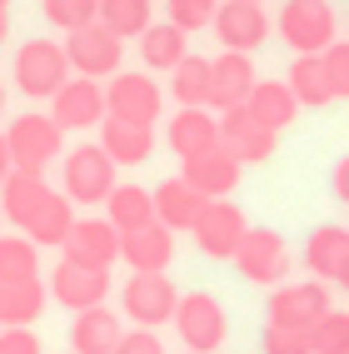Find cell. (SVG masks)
Returning <instances> with one entry per match:
<instances>
[{
	"mask_svg": "<svg viewBox=\"0 0 349 354\" xmlns=\"http://www.w3.org/2000/svg\"><path fill=\"white\" fill-rule=\"evenodd\" d=\"M274 30L294 55H324L339 40V20L330 0H285L274 15Z\"/></svg>",
	"mask_w": 349,
	"mask_h": 354,
	"instance_id": "cell-1",
	"label": "cell"
},
{
	"mask_svg": "<svg viewBox=\"0 0 349 354\" xmlns=\"http://www.w3.org/2000/svg\"><path fill=\"white\" fill-rule=\"evenodd\" d=\"M115 170L120 165L110 160V150L100 145H75L65 155V170H60V185H65V195L75 200V205H105L110 200V190L120 180H115Z\"/></svg>",
	"mask_w": 349,
	"mask_h": 354,
	"instance_id": "cell-2",
	"label": "cell"
},
{
	"mask_svg": "<svg viewBox=\"0 0 349 354\" xmlns=\"http://www.w3.org/2000/svg\"><path fill=\"white\" fill-rule=\"evenodd\" d=\"M180 329V344L190 349V354H215L229 335V319H225V304L215 295H205V290H190V295H180L175 304V319Z\"/></svg>",
	"mask_w": 349,
	"mask_h": 354,
	"instance_id": "cell-3",
	"label": "cell"
},
{
	"mask_svg": "<svg viewBox=\"0 0 349 354\" xmlns=\"http://www.w3.org/2000/svg\"><path fill=\"white\" fill-rule=\"evenodd\" d=\"M70 80V55L60 40H26L15 50V85L30 100H50L55 90Z\"/></svg>",
	"mask_w": 349,
	"mask_h": 354,
	"instance_id": "cell-4",
	"label": "cell"
},
{
	"mask_svg": "<svg viewBox=\"0 0 349 354\" xmlns=\"http://www.w3.org/2000/svg\"><path fill=\"white\" fill-rule=\"evenodd\" d=\"M6 140H10V160L15 170H40L50 165L55 155H65V130L55 115H15V120L6 125Z\"/></svg>",
	"mask_w": 349,
	"mask_h": 354,
	"instance_id": "cell-5",
	"label": "cell"
},
{
	"mask_svg": "<svg viewBox=\"0 0 349 354\" xmlns=\"http://www.w3.org/2000/svg\"><path fill=\"white\" fill-rule=\"evenodd\" d=\"M120 304H125V315H130L135 324L160 329V324L175 319L180 290H175V279H170L165 270H130L125 290H120Z\"/></svg>",
	"mask_w": 349,
	"mask_h": 354,
	"instance_id": "cell-6",
	"label": "cell"
},
{
	"mask_svg": "<svg viewBox=\"0 0 349 354\" xmlns=\"http://www.w3.org/2000/svg\"><path fill=\"white\" fill-rule=\"evenodd\" d=\"M65 55H70V70H75V75L105 80V75H115V70H120L125 40L115 35L110 26H100V20H90V26H80V30L65 35Z\"/></svg>",
	"mask_w": 349,
	"mask_h": 354,
	"instance_id": "cell-7",
	"label": "cell"
},
{
	"mask_svg": "<svg viewBox=\"0 0 349 354\" xmlns=\"http://www.w3.org/2000/svg\"><path fill=\"white\" fill-rule=\"evenodd\" d=\"M235 270L249 279V285H285V274H290V245H285V234L265 230V225H249L240 250H235Z\"/></svg>",
	"mask_w": 349,
	"mask_h": 354,
	"instance_id": "cell-8",
	"label": "cell"
},
{
	"mask_svg": "<svg viewBox=\"0 0 349 354\" xmlns=\"http://www.w3.org/2000/svg\"><path fill=\"white\" fill-rule=\"evenodd\" d=\"M330 279H294V285H274L270 295V324H290V329H314L330 315Z\"/></svg>",
	"mask_w": 349,
	"mask_h": 354,
	"instance_id": "cell-9",
	"label": "cell"
},
{
	"mask_svg": "<svg viewBox=\"0 0 349 354\" xmlns=\"http://www.w3.org/2000/svg\"><path fill=\"white\" fill-rule=\"evenodd\" d=\"M105 110L115 120H135V125H155L165 110V90L155 85V75H135V70H115L105 85Z\"/></svg>",
	"mask_w": 349,
	"mask_h": 354,
	"instance_id": "cell-10",
	"label": "cell"
},
{
	"mask_svg": "<svg viewBox=\"0 0 349 354\" xmlns=\"http://www.w3.org/2000/svg\"><path fill=\"white\" fill-rule=\"evenodd\" d=\"M245 230H249V220H245V209L235 205V200H205V209H200V220H195V245H200V254H209V259H235V250H240V240H245Z\"/></svg>",
	"mask_w": 349,
	"mask_h": 354,
	"instance_id": "cell-11",
	"label": "cell"
},
{
	"mask_svg": "<svg viewBox=\"0 0 349 354\" xmlns=\"http://www.w3.org/2000/svg\"><path fill=\"white\" fill-rule=\"evenodd\" d=\"M209 30L220 35L225 50H260V45L270 40V15L260 0H220L215 20H209Z\"/></svg>",
	"mask_w": 349,
	"mask_h": 354,
	"instance_id": "cell-12",
	"label": "cell"
},
{
	"mask_svg": "<svg viewBox=\"0 0 349 354\" xmlns=\"http://www.w3.org/2000/svg\"><path fill=\"white\" fill-rule=\"evenodd\" d=\"M110 295V270L100 265H80V259H60L50 270V299L65 304V310H90V304H105Z\"/></svg>",
	"mask_w": 349,
	"mask_h": 354,
	"instance_id": "cell-13",
	"label": "cell"
},
{
	"mask_svg": "<svg viewBox=\"0 0 349 354\" xmlns=\"http://www.w3.org/2000/svg\"><path fill=\"white\" fill-rule=\"evenodd\" d=\"M50 115L60 120V130H90L105 120V85L90 75H70L55 95H50Z\"/></svg>",
	"mask_w": 349,
	"mask_h": 354,
	"instance_id": "cell-14",
	"label": "cell"
},
{
	"mask_svg": "<svg viewBox=\"0 0 349 354\" xmlns=\"http://www.w3.org/2000/svg\"><path fill=\"white\" fill-rule=\"evenodd\" d=\"M274 140H279V135H274L270 125H260L245 105L220 110V145L235 155L240 165H265V160L274 155Z\"/></svg>",
	"mask_w": 349,
	"mask_h": 354,
	"instance_id": "cell-15",
	"label": "cell"
},
{
	"mask_svg": "<svg viewBox=\"0 0 349 354\" xmlns=\"http://www.w3.org/2000/svg\"><path fill=\"white\" fill-rule=\"evenodd\" d=\"M165 145L180 160L215 150L220 145V110H209V105H180V115H170V125H165Z\"/></svg>",
	"mask_w": 349,
	"mask_h": 354,
	"instance_id": "cell-16",
	"label": "cell"
},
{
	"mask_svg": "<svg viewBox=\"0 0 349 354\" xmlns=\"http://www.w3.org/2000/svg\"><path fill=\"white\" fill-rule=\"evenodd\" d=\"M240 170L245 165L229 155L225 145L215 150H205V155H190V160H180V175L195 185V190L205 200H225V195H235V185H240Z\"/></svg>",
	"mask_w": 349,
	"mask_h": 354,
	"instance_id": "cell-17",
	"label": "cell"
},
{
	"mask_svg": "<svg viewBox=\"0 0 349 354\" xmlns=\"http://www.w3.org/2000/svg\"><path fill=\"white\" fill-rule=\"evenodd\" d=\"M60 250H65V259H80V265L110 270L115 259H120V230H115L110 220H100V215H85V220L70 225V240H65Z\"/></svg>",
	"mask_w": 349,
	"mask_h": 354,
	"instance_id": "cell-18",
	"label": "cell"
},
{
	"mask_svg": "<svg viewBox=\"0 0 349 354\" xmlns=\"http://www.w3.org/2000/svg\"><path fill=\"white\" fill-rule=\"evenodd\" d=\"M215 70H209V110H229V105H245L249 90H254V60L245 50H225L209 60Z\"/></svg>",
	"mask_w": 349,
	"mask_h": 354,
	"instance_id": "cell-19",
	"label": "cell"
},
{
	"mask_svg": "<svg viewBox=\"0 0 349 354\" xmlns=\"http://www.w3.org/2000/svg\"><path fill=\"white\" fill-rule=\"evenodd\" d=\"M120 259L130 270H170V259H175V230L150 220V225L120 234Z\"/></svg>",
	"mask_w": 349,
	"mask_h": 354,
	"instance_id": "cell-20",
	"label": "cell"
},
{
	"mask_svg": "<svg viewBox=\"0 0 349 354\" xmlns=\"http://www.w3.org/2000/svg\"><path fill=\"white\" fill-rule=\"evenodd\" d=\"M120 339H125L120 315L105 310V304H90V310H80L75 324H70V349L75 354H115Z\"/></svg>",
	"mask_w": 349,
	"mask_h": 354,
	"instance_id": "cell-21",
	"label": "cell"
},
{
	"mask_svg": "<svg viewBox=\"0 0 349 354\" xmlns=\"http://www.w3.org/2000/svg\"><path fill=\"white\" fill-rule=\"evenodd\" d=\"M245 110H249L260 125H270V130L279 135V130H290V125L299 120V110H305V105L294 100L290 80H254L249 100H245Z\"/></svg>",
	"mask_w": 349,
	"mask_h": 354,
	"instance_id": "cell-22",
	"label": "cell"
},
{
	"mask_svg": "<svg viewBox=\"0 0 349 354\" xmlns=\"http://www.w3.org/2000/svg\"><path fill=\"white\" fill-rule=\"evenodd\" d=\"M100 145L110 150L115 165H145L155 155V125H135V120H100Z\"/></svg>",
	"mask_w": 349,
	"mask_h": 354,
	"instance_id": "cell-23",
	"label": "cell"
},
{
	"mask_svg": "<svg viewBox=\"0 0 349 354\" xmlns=\"http://www.w3.org/2000/svg\"><path fill=\"white\" fill-rule=\"evenodd\" d=\"M75 200H70L65 190H50L40 200V209L26 220V230L20 234H30V240L40 245V250H60L65 240H70V225H75V209H70Z\"/></svg>",
	"mask_w": 349,
	"mask_h": 354,
	"instance_id": "cell-24",
	"label": "cell"
},
{
	"mask_svg": "<svg viewBox=\"0 0 349 354\" xmlns=\"http://www.w3.org/2000/svg\"><path fill=\"white\" fill-rule=\"evenodd\" d=\"M45 195H50V185H45L40 170H10L6 185H0V215H6L15 230H26V220L40 209Z\"/></svg>",
	"mask_w": 349,
	"mask_h": 354,
	"instance_id": "cell-25",
	"label": "cell"
},
{
	"mask_svg": "<svg viewBox=\"0 0 349 354\" xmlns=\"http://www.w3.org/2000/svg\"><path fill=\"white\" fill-rule=\"evenodd\" d=\"M200 209H205V195H200L185 175L155 185V220H160V225H170V230H195Z\"/></svg>",
	"mask_w": 349,
	"mask_h": 354,
	"instance_id": "cell-26",
	"label": "cell"
},
{
	"mask_svg": "<svg viewBox=\"0 0 349 354\" xmlns=\"http://www.w3.org/2000/svg\"><path fill=\"white\" fill-rule=\"evenodd\" d=\"M344 259H349V230L344 225H319L305 240V270L314 279H339Z\"/></svg>",
	"mask_w": 349,
	"mask_h": 354,
	"instance_id": "cell-27",
	"label": "cell"
},
{
	"mask_svg": "<svg viewBox=\"0 0 349 354\" xmlns=\"http://www.w3.org/2000/svg\"><path fill=\"white\" fill-rule=\"evenodd\" d=\"M45 290L40 285V274L30 279H0V329L6 324H35L45 315Z\"/></svg>",
	"mask_w": 349,
	"mask_h": 354,
	"instance_id": "cell-28",
	"label": "cell"
},
{
	"mask_svg": "<svg viewBox=\"0 0 349 354\" xmlns=\"http://www.w3.org/2000/svg\"><path fill=\"white\" fill-rule=\"evenodd\" d=\"M285 80H290L294 100L305 105V110L334 105V85H330V70H324V55H294V65H290Z\"/></svg>",
	"mask_w": 349,
	"mask_h": 354,
	"instance_id": "cell-29",
	"label": "cell"
},
{
	"mask_svg": "<svg viewBox=\"0 0 349 354\" xmlns=\"http://www.w3.org/2000/svg\"><path fill=\"white\" fill-rule=\"evenodd\" d=\"M185 55H190V30H180L175 20H165V26H155L140 35V60H145L150 70H175Z\"/></svg>",
	"mask_w": 349,
	"mask_h": 354,
	"instance_id": "cell-30",
	"label": "cell"
},
{
	"mask_svg": "<svg viewBox=\"0 0 349 354\" xmlns=\"http://www.w3.org/2000/svg\"><path fill=\"white\" fill-rule=\"evenodd\" d=\"M105 205H110L105 220L120 230V234H130V230H140V225L155 220V190H145V185H115Z\"/></svg>",
	"mask_w": 349,
	"mask_h": 354,
	"instance_id": "cell-31",
	"label": "cell"
},
{
	"mask_svg": "<svg viewBox=\"0 0 349 354\" xmlns=\"http://www.w3.org/2000/svg\"><path fill=\"white\" fill-rule=\"evenodd\" d=\"M209 65L205 55H185L175 70H170V95L175 105H209Z\"/></svg>",
	"mask_w": 349,
	"mask_h": 354,
	"instance_id": "cell-32",
	"label": "cell"
},
{
	"mask_svg": "<svg viewBox=\"0 0 349 354\" xmlns=\"http://www.w3.org/2000/svg\"><path fill=\"white\" fill-rule=\"evenodd\" d=\"M100 26H110L120 40H140L150 30V0H100Z\"/></svg>",
	"mask_w": 349,
	"mask_h": 354,
	"instance_id": "cell-33",
	"label": "cell"
},
{
	"mask_svg": "<svg viewBox=\"0 0 349 354\" xmlns=\"http://www.w3.org/2000/svg\"><path fill=\"white\" fill-rule=\"evenodd\" d=\"M40 274V245L30 234H0V279H30Z\"/></svg>",
	"mask_w": 349,
	"mask_h": 354,
	"instance_id": "cell-34",
	"label": "cell"
},
{
	"mask_svg": "<svg viewBox=\"0 0 349 354\" xmlns=\"http://www.w3.org/2000/svg\"><path fill=\"white\" fill-rule=\"evenodd\" d=\"M40 10H45V20H50L55 30H80V26H90V20H100V0H40Z\"/></svg>",
	"mask_w": 349,
	"mask_h": 354,
	"instance_id": "cell-35",
	"label": "cell"
},
{
	"mask_svg": "<svg viewBox=\"0 0 349 354\" xmlns=\"http://www.w3.org/2000/svg\"><path fill=\"white\" fill-rule=\"evenodd\" d=\"M310 349L314 354H349V310H330L310 329Z\"/></svg>",
	"mask_w": 349,
	"mask_h": 354,
	"instance_id": "cell-36",
	"label": "cell"
},
{
	"mask_svg": "<svg viewBox=\"0 0 349 354\" xmlns=\"http://www.w3.org/2000/svg\"><path fill=\"white\" fill-rule=\"evenodd\" d=\"M260 349L265 354H314L310 349V329H290V324H270V319H265Z\"/></svg>",
	"mask_w": 349,
	"mask_h": 354,
	"instance_id": "cell-37",
	"label": "cell"
},
{
	"mask_svg": "<svg viewBox=\"0 0 349 354\" xmlns=\"http://www.w3.org/2000/svg\"><path fill=\"white\" fill-rule=\"evenodd\" d=\"M165 10H170V20L180 30H205L209 20H215V10H220V0H165Z\"/></svg>",
	"mask_w": 349,
	"mask_h": 354,
	"instance_id": "cell-38",
	"label": "cell"
},
{
	"mask_svg": "<svg viewBox=\"0 0 349 354\" xmlns=\"http://www.w3.org/2000/svg\"><path fill=\"white\" fill-rule=\"evenodd\" d=\"M324 70H330L334 100H349V40H334L330 50H324Z\"/></svg>",
	"mask_w": 349,
	"mask_h": 354,
	"instance_id": "cell-39",
	"label": "cell"
},
{
	"mask_svg": "<svg viewBox=\"0 0 349 354\" xmlns=\"http://www.w3.org/2000/svg\"><path fill=\"white\" fill-rule=\"evenodd\" d=\"M0 354H40V339L30 335V324H6L0 329Z\"/></svg>",
	"mask_w": 349,
	"mask_h": 354,
	"instance_id": "cell-40",
	"label": "cell"
},
{
	"mask_svg": "<svg viewBox=\"0 0 349 354\" xmlns=\"http://www.w3.org/2000/svg\"><path fill=\"white\" fill-rule=\"evenodd\" d=\"M115 354H165V344L155 339V329L140 324V329H130V335H125L120 344H115Z\"/></svg>",
	"mask_w": 349,
	"mask_h": 354,
	"instance_id": "cell-41",
	"label": "cell"
},
{
	"mask_svg": "<svg viewBox=\"0 0 349 354\" xmlns=\"http://www.w3.org/2000/svg\"><path fill=\"white\" fill-rule=\"evenodd\" d=\"M330 185H334V200H339V205H349V155H339V160H334Z\"/></svg>",
	"mask_w": 349,
	"mask_h": 354,
	"instance_id": "cell-42",
	"label": "cell"
},
{
	"mask_svg": "<svg viewBox=\"0 0 349 354\" xmlns=\"http://www.w3.org/2000/svg\"><path fill=\"white\" fill-rule=\"evenodd\" d=\"M15 170V160H10V140L0 135V185H6V175Z\"/></svg>",
	"mask_w": 349,
	"mask_h": 354,
	"instance_id": "cell-43",
	"label": "cell"
},
{
	"mask_svg": "<svg viewBox=\"0 0 349 354\" xmlns=\"http://www.w3.org/2000/svg\"><path fill=\"white\" fill-rule=\"evenodd\" d=\"M334 285H339V290L349 295V259H344V270H339V279H334Z\"/></svg>",
	"mask_w": 349,
	"mask_h": 354,
	"instance_id": "cell-44",
	"label": "cell"
},
{
	"mask_svg": "<svg viewBox=\"0 0 349 354\" xmlns=\"http://www.w3.org/2000/svg\"><path fill=\"white\" fill-rule=\"evenodd\" d=\"M6 35H10V15L0 10V45H6Z\"/></svg>",
	"mask_w": 349,
	"mask_h": 354,
	"instance_id": "cell-45",
	"label": "cell"
},
{
	"mask_svg": "<svg viewBox=\"0 0 349 354\" xmlns=\"http://www.w3.org/2000/svg\"><path fill=\"white\" fill-rule=\"evenodd\" d=\"M0 110H6V85H0Z\"/></svg>",
	"mask_w": 349,
	"mask_h": 354,
	"instance_id": "cell-46",
	"label": "cell"
},
{
	"mask_svg": "<svg viewBox=\"0 0 349 354\" xmlns=\"http://www.w3.org/2000/svg\"><path fill=\"white\" fill-rule=\"evenodd\" d=\"M0 10H10V0H0Z\"/></svg>",
	"mask_w": 349,
	"mask_h": 354,
	"instance_id": "cell-47",
	"label": "cell"
},
{
	"mask_svg": "<svg viewBox=\"0 0 349 354\" xmlns=\"http://www.w3.org/2000/svg\"><path fill=\"white\" fill-rule=\"evenodd\" d=\"M260 6H265V0H260Z\"/></svg>",
	"mask_w": 349,
	"mask_h": 354,
	"instance_id": "cell-48",
	"label": "cell"
},
{
	"mask_svg": "<svg viewBox=\"0 0 349 354\" xmlns=\"http://www.w3.org/2000/svg\"><path fill=\"white\" fill-rule=\"evenodd\" d=\"M185 354H190V349H185Z\"/></svg>",
	"mask_w": 349,
	"mask_h": 354,
	"instance_id": "cell-49",
	"label": "cell"
},
{
	"mask_svg": "<svg viewBox=\"0 0 349 354\" xmlns=\"http://www.w3.org/2000/svg\"><path fill=\"white\" fill-rule=\"evenodd\" d=\"M70 354H75V349H70Z\"/></svg>",
	"mask_w": 349,
	"mask_h": 354,
	"instance_id": "cell-50",
	"label": "cell"
},
{
	"mask_svg": "<svg viewBox=\"0 0 349 354\" xmlns=\"http://www.w3.org/2000/svg\"><path fill=\"white\" fill-rule=\"evenodd\" d=\"M0 220H6V215H0Z\"/></svg>",
	"mask_w": 349,
	"mask_h": 354,
	"instance_id": "cell-51",
	"label": "cell"
}]
</instances>
